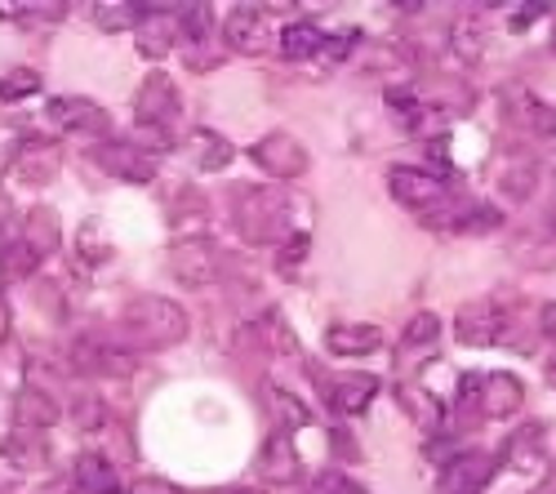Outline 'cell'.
<instances>
[{"mask_svg": "<svg viewBox=\"0 0 556 494\" xmlns=\"http://www.w3.org/2000/svg\"><path fill=\"white\" fill-rule=\"evenodd\" d=\"M121 326H125L134 347H169V343L188 339V312H182L174 299L143 294V299H134L125 307Z\"/></svg>", "mask_w": 556, "mask_h": 494, "instance_id": "1", "label": "cell"}, {"mask_svg": "<svg viewBox=\"0 0 556 494\" xmlns=\"http://www.w3.org/2000/svg\"><path fill=\"white\" fill-rule=\"evenodd\" d=\"M388 192L396 205L414 210L419 218H432V223H450L454 214V192L445 178H437L432 169H419V165H392L388 169Z\"/></svg>", "mask_w": 556, "mask_h": 494, "instance_id": "2", "label": "cell"}, {"mask_svg": "<svg viewBox=\"0 0 556 494\" xmlns=\"http://www.w3.org/2000/svg\"><path fill=\"white\" fill-rule=\"evenodd\" d=\"M458 406H468L485 419H513L526 406V388L517 375H503V370L463 375L458 379Z\"/></svg>", "mask_w": 556, "mask_h": 494, "instance_id": "3", "label": "cell"}, {"mask_svg": "<svg viewBox=\"0 0 556 494\" xmlns=\"http://www.w3.org/2000/svg\"><path fill=\"white\" fill-rule=\"evenodd\" d=\"M498 472V459L490 451H458L441 477H437V494H481Z\"/></svg>", "mask_w": 556, "mask_h": 494, "instance_id": "4", "label": "cell"}, {"mask_svg": "<svg viewBox=\"0 0 556 494\" xmlns=\"http://www.w3.org/2000/svg\"><path fill=\"white\" fill-rule=\"evenodd\" d=\"M134 40H138V54L148 63H161L174 54V45L182 40V10H143L138 14V27H134Z\"/></svg>", "mask_w": 556, "mask_h": 494, "instance_id": "5", "label": "cell"}, {"mask_svg": "<svg viewBox=\"0 0 556 494\" xmlns=\"http://www.w3.org/2000/svg\"><path fill=\"white\" fill-rule=\"evenodd\" d=\"M503 330H507V317H503V307L494 299L463 303L458 317H454V339L468 343V347H494L503 339Z\"/></svg>", "mask_w": 556, "mask_h": 494, "instance_id": "6", "label": "cell"}, {"mask_svg": "<svg viewBox=\"0 0 556 494\" xmlns=\"http://www.w3.org/2000/svg\"><path fill=\"white\" fill-rule=\"evenodd\" d=\"M250 156L271 178H303L307 174V148L294 139V134H286V129H276V134H267V139H258L250 148Z\"/></svg>", "mask_w": 556, "mask_h": 494, "instance_id": "7", "label": "cell"}, {"mask_svg": "<svg viewBox=\"0 0 556 494\" xmlns=\"http://www.w3.org/2000/svg\"><path fill=\"white\" fill-rule=\"evenodd\" d=\"M263 5H231L227 18H223V40H227V50L231 54H245V59H258L267 54V23H263Z\"/></svg>", "mask_w": 556, "mask_h": 494, "instance_id": "8", "label": "cell"}, {"mask_svg": "<svg viewBox=\"0 0 556 494\" xmlns=\"http://www.w3.org/2000/svg\"><path fill=\"white\" fill-rule=\"evenodd\" d=\"M94 161H99L108 174L125 178V183H152V178H156V156L143 152L138 143H129V139L99 143V148H94Z\"/></svg>", "mask_w": 556, "mask_h": 494, "instance_id": "9", "label": "cell"}, {"mask_svg": "<svg viewBox=\"0 0 556 494\" xmlns=\"http://www.w3.org/2000/svg\"><path fill=\"white\" fill-rule=\"evenodd\" d=\"M178 112V89L165 72H152L143 85H138V94H134V116L143 129H165L169 116Z\"/></svg>", "mask_w": 556, "mask_h": 494, "instance_id": "10", "label": "cell"}, {"mask_svg": "<svg viewBox=\"0 0 556 494\" xmlns=\"http://www.w3.org/2000/svg\"><path fill=\"white\" fill-rule=\"evenodd\" d=\"M50 121L67 134H108L112 129V116L94 103V99H80V94H63L50 103Z\"/></svg>", "mask_w": 556, "mask_h": 494, "instance_id": "11", "label": "cell"}, {"mask_svg": "<svg viewBox=\"0 0 556 494\" xmlns=\"http://www.w3.org/2000/svg\"><path fill=\"white\" fill-rule=\"evenodd\" d=\"M241 228H245L250 241H271L276 232L286 228L281 197H276V192H250L245 197V210H241Z\"/></svg>", "mask_w": 556, "mask_h": 494, "instance_id": "12", "label": "cell"}, {"mask_svg": "<svg viewBox=\"0 0 556 494\" xmlns=\"http://www.w3.org/2000/svg\"><path fill=\"white\" fill-rule=\"evenodd\" d=\"M392 392H396V401H401V410L409 415V423L414 428H424V432H441V423H445V406L428 392V388H419V383H392Z\"/></svg>", "mask_w": 556, "mask_h": 494, "instance_id": "13", "label": "cell"}, {"mask_svg": "<svg viewBox=\"0 0 556 494\" xmlns=\"http://www.w3.org/2000/svg\"><path fill=\"white\" fill-rule=\"evenodd\" d=\"M59 401L50 392H40V388H23L18 401H14V423L18 432H45V428H54L59 423Z\"/></svg>", "mask_w": 556, "mask_h": 494, "instance_id": "14", "label": "cell"}, {"mask_svg": "<svg viewBox=\"0 0 556 494\" xmlns=\"http://www.w3.org/2000/svg\"><path fill=\"white\" fill-rule=\"evenodd\" d=\"M383 347V330L379 326H356V321H339L326 334V352L330 356H369Z\"/></svg>", "mask_w": 556, "mask_h": 494, "instance_id": "15", "label": "cell"}, {"mask_svg": "<svg viewBox=\"0 0 556 494\" xmlns=\"http://www.w3.org/2000/svg\"><path fill=\"white\" fill-rule=\"evenodd\" d=\"M375 396H379V379L375 375H339L330 383V406L339 415H361Z\"/></svg>", "mask_w": 556, "mask_h": 494, "instance_id": "16", "label": "cell"}, {"mask_svg": "<svg viewBox=\"0 0 556 494\" xmlns=\"http://www.w3.org/2000/svg\"><path fill=\"white\" fill-rule=\"evenodd\" d=\"M174 273H178L182 286H192V290L205 286L214 277V250L205 241H182L174 250Z\"/></svg>", "mask_w": 556, "mask_h": 494, "instance_id": "17", "label": "cell"}, {"mask_svg": "<svg viewBox=\"0 0 556 494\" xmlns=\"http://www.w3.org/2000/svg\"><path fill=\"white\" fill-rule=\"evenodd\" d=\"M258 472L267 477V481H276V485H281V481H299V451H294V445H290V436L286 432H276L267 445H263V459H258Z\"/></svg>", "mask_w": 556, "mask_h": 494, "instance_id": "18", "label": "cell"}, {"mask_svg": "<svg viewBox=\"0 0 556 494\" xmlns=\"http://www.w3.org/2000/svg\"><path fill=\"white\" fill-rule=\"evenodd\" d=\"M320 45H326V31H320L316 23H286L276 50H281L286 63H307V59L320 54Z\"/></svg>", "mask_w": 556, "mask_h": 494, "instance_id": "19", "label": "cell"}, {"mask_svg": "<svg viewBox=\"0 0 556 494\" xmlns=\"http://www.w3.org/2000/svg\"><path fill=\"white\" fill-rule=\"evenodd\" d=\"M72 485L80 490V494H116V468H112V459L108 455H80L76 459V468H72Z\"/></svg>", "mask_w": 556, "mask_h": 494, "instance_id": "20", "label": "cell"}, {"mask_svg": "<svg viewBox=\"0 0 556 494\" xmlns=\"http://www.w3.org/2000/svg\"><path fill=\"white\" fill-rule=\"evenodd\" d=\"M437 339H441V317L437 312H414L405 334H401V352H409V356L414 352H432Z\"/></svg>", "mask_w": 556, "mask_h": 494, "instance_id": "21", "label": "cell"}, {"mask_svg": "<svg viewBox=\"0 0 556 494\" xmlns=\"http://www.w3.org/2000/svg\"><path fill=\"white\" fill-rule=\"evenodd\" d=\"M534 183H539V174H534V161L530 156H513V161L498 169V188L513 197V201H530Z\"/></svg>", "mask_w": 556, "mask_h": 494, "instance_id": "22", "label": "cell"}, {"mask_svg": "<svg viewBox=\"0 0 556 494\" xmlns=\"http://www.w3.org/2000/svg\"><path fill=\"white\" fill-rule=\"evenodd\" d=\"M36 258L40 254H50L54 245H59V218H54V210H31L27 214V241H23Z\"/></svg>", "mask_w": 556, "mask_h": 494, "instance_id": "23", "label": "cell"}, {"mask_svg": "<svg viewBox=\"0 0 556 494\" xmlns=\"http://www.w3.org/2000/svg\"><path fill=\"white\" fill-rule=\"evenodd\" d=\"M76 254H80L85 263H108V258H112V241L103 237V223H99V218L80 223V232H76Z\"/></svg>", "mask_w": 556, "mask_h": 494, "instance_id": "24", "label": "cell"}, {"mask_svg": "<svg viewBox=\"0 0 556 494\" xmlns=\"http://www.w3.org/2000/svg\"><path fill=\"white\" fill-rule=\"evenodd\" d=\"M40 89V76L31 67H14L10 76H0V103H18L27 94H36Z\"/></svg>", "mask_w": 556, "mask_h": 494, "instance_id": "25", "label": "cell"}, {"mask_svg": "<svg viewBox=\"0 0 556 494\" xmlns=\"http://www.w3.org/2000/svg\"><path fill=\"white\" fill-rule=\"evenodd\" d=\"M89 14H94V23L103 31H134L138 27V14H143V10H138V5H94Z\"/></svg>", "mask_w": 556, "mask_h": 494, "instance_id": "26", "label": "cell"}, {"mask_svg": "<svg viewBox=\"0 0 556 494\" xmlns=\"http://www.w3.org/2000/svg\"><path fill=\"white\" fill-rule=\"evenodd\" d=\"M197 143H201V169H223L231 156H237V152H231V143L223 139V134H210V129L197 134Z\"/></svg>", "mask_w": 556, "mask_h": 494, "instance_id": "27", "label": "cell"}, {"mask_svg": "<svg viewBox=\"0 0 556 494\" xmlns=\"http://www.w3.org/2000/svg\"><path fill=\"white\" fill-rule=\"evenodd\" d=\"M356 45H361V31H339V36H330L326 31V45H320V63H343L352 50H356Z\"/></svg>", "mask_w": 556, "mask_h": 494, "instance_id": "28", "label": "cell"}, {"mask_svg": "<svg viewBox=\"0 0 556 494\" xmlns=\"http://www.w3.org/2000/svg\"><path fill=\"white\" fill-rule=\"evenodd\" d=\"M312 494H369V490L356 485V481L343 477V472H320V477L312 481Z\"/></svg>", "mask_w": 556, "mask_h": 494, "instance_id": "29", "label": "cell"}, {"mask_svg": "<svg viewBox=\"0 0 556 494\" xmlns=\"http://www.w3.org/2000/svg\"><path fill=\"white\" fill-rule=\"evenodd\" d=\"M267 396H271V406H276V415H281V419H290L286 428H303V423H307V410L299 406V401H294L290 392H276V388H271Z\"/></svg>", "mask_w": 556, "mask_h": 494, "instance_id": "30", "label": "cell"}, {"mask_svg": "<svg viewBox=\"0 0 556 494\" xmlns=\"http://www.w3.org/2000/svg\"><path fill=\"white\" fill-rule=\"evenodd\" d=\"M129 494H182V490L174 481H165V477H138Z\"/></svg>", "mask_w": 556, "mask_h": 494, "instance_id": "31", "label": "cell"}, {"mask_svg": "<svg viewBox=\"0 0 556 494\" xmlns=\"http://www.w3.org/2000/svg\"><path fill=\"white\" fill-rule=\"evenodd\" d=\"M539 330H543V339H552V343H556V299L539 307Z\"/></svg>", "mask_w": 556, "mask_h": 494, "instance_id": "32", "label": "cell"}, {"mask_svg": "<svg viewBox=\"0 0 556 494\" xmlns=\"http://www.w3.org/2000/svg\"><path fill=\"white\" fill-rule=\"evenodd\" d=\"M303 254H307V232L290 237V250H281V267H286V263H299Z\"/></svg>", "mask_w": 556, "mask_h": 494, "instance_id": "33", "label": "cell"}, {"mask_svg": "<svg viewBox=\"0 0 556 494\" xmlns=\"http://www.w3.org/2000/svg\"><path fill=\"white\" fill-rule=\"evenodd\" d=\"M10 330V303H5V290H0V339Z\"/></svg>", "mask_w": 556, "mask_h": 494, "instance_id": "34", "label": "cell"}, {"mask_svg": "<svg viewBox=\"0 0 556 494\" xmlns=\"http://www.w3.org/2000/svg\"><path fill=\"white\" fill-rule=\"evenodd\" d=\"M72 490H76L72 481H50V485H45L40 494H72Z\"/></svg>", "mask_w": 556, "mask_h": 494, "instance_id": "35", "label": "cell"}, {"mask_svg": "<svg viewBox=\"0 0 556 494\" xmlns=\"http://www.w3.org/2000/svg\"><path fill=\"white\" fill-rule=\"evenodd\" d=\"M547 379H552V383H556V362H547Z\"/></svg>", "mask_w": 556, "mask_h": 494, "instance_id": "36", "label": "cell"}]
</instances>
